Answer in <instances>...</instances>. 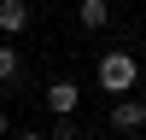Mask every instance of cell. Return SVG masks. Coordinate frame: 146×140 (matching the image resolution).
I'll return each mask as SVG.
<instances>
[{
  "label": "cell",
  "mask_w": 146,
  "mask_h": 140,
  "mask_svg": "<svg viewBox=\"0 0 146 140\" xmlns=\"http://www.w3.org/2000/svg\"><path fill=\"white\" fill-rule=\"evenodd\" d=\"M94 82H100L111 99H129V93L140 88V64H135V53H105L100 70H94Z\"/></svg>",
  "instance_id": "1"
},
{
  "label": "cell",
  "mask_w": 146,
  "mask_h": 140,
  "mask_svg": "<svg viewBox=\"0 0 146 140\" xmlns=\"http://www.w3.org/2000/svg\"><path fill=\"white\" fill-rule=\"evenodd\" d=\"M76 23L82 29H105L111 23V0H76Z\"/></svg>",
  "instance_id": "5"
},
{
  "label": "cell",
  "mask_w": 146,
  "mask_h": 140,
  "mask_svg": "<svg viewBox=\"0 0 146 140\" xmlns=\"http://www.w3.org/2000/svg\"><path fill=\"white\" fill-rule=\"evenodd\" d=\"M47 111H53V117H76L82 111V88L70 76H53V82H47Z\"/></svg>",
  "instance_id": "2"
},
{
  "label": "cell",
  "mask_w": 146,
  "mask_h": 140,
  "mask_svg": "<svg viewBox=\"0 0 146 140\" xmlns=\"http://www.w3.org/2000/svg\"><path fill=\"white\" fill-rule=\"evenodd\" d=\"M0 140H12V117L6 111H0Z\"/></svg>",
  "instance_id": "9"
},
{
  "label": "cell",
  "mask_w": 146,
  "mask_h": 140,
  "mask_svg": "<svg viewBox=\"0 0 146 140\" xmlns=\"http://www.w3.org/2000/svg\"><path fill=\"white\" fill-rule=\"evenodd\" d=\"M140 123H146V99H117L111 117H105V128H123V134H129V128H140Z\"/></svg>",
  "instance_id": "3"
},
{
  "label": "cell",
  "mask_w": 146,
  "mask_h": 140,
  "mask_svg": "<svg viewBox=\"0 0 146 140\" xmlns=\"http://www.w3.org/2000/svg\"><path fill=\"white\" fill-rule=\"evenodd\" d=\"M29 29V0H0V35H23Z\"/></svg>",
  "instance_id": "4"
},
{
  "label": "cell",
  "mask_w": 146,
  "mask_h": 140,
  "mask_svg": "<svg viewBox=\"0 0 146 140\" xmlns=\"http://www.w3.org/2000/svg\"><path fill=\"white\" fill-rule=\"evenodd\" d=\"M12 140H47V134H41V128H18Z\"/></svg>",
  "instance_id": "8"
},
{
  "label": "cell",
  "mask_w": 146,
  "mask_h": 140,
  "mask_svg": "<svg viewBox=\"0 0 146 140\" xmlns=\"http://www.w3.org/2000/svg\"><path fill=\"white\" fill-rule=\"evenodd\" d=\"M18 76H23V58H18V47H12V41H0V88H12Z\"/></svg>",
  "instance_id": "6"
},
{
  "label": "cell",
  "mask_w": 146,
  "mask_h": 140,
  "mask_svg": "<svg viewBox=\"0 0 146 140\" xmlns=\"http://www.w3.org/2000/svg\"><path fill=\"white\" fill-rule=\"evenodd\" d=\"M47 140H76V117H53V128H47Z\"/></svg>",
  "instance_id": "7"
}]
</instances>
